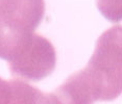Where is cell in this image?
I'll return each instance as SVG.
<instances>
[{
    "mask_svg": "<svg viewBox=\"0 0 122 104\" xmlns=\"http://www.w3.org/2000/svg\"><path fill=\"white\" fill-rule=\"evenodd\" d=\"M0 104H52L45 94L21 78L4 80L0 77Z\"/></svg>",
    "mask_w": 122,
    "mask_h": 104,
    "instance_id": "cell-4",
    "label": "cell"
},
{
    "mask_svg": "<svg viewBox=\"0 0 122 104\" xmlns=\"http://www.w3.org/2000/svg\"><path fill=\"white\" fill-rule=\"evenodd\" d=\"M44 15V0H0V58L9 61L36 32Z\"/></svg>",
    "mask_w": 122,
    "mask_h": 104,
    "instance_id": "cell-2",
    "label": "cell"
},
{
    "mask_svg": "<svg viewBox=\"0 0 122 104\" xmlns=\"http://www.w3.org/2000/svg\"><path fill=\"white\" fill-rule=\"evenodd\" d=\"M102 16L112 23H118L122 18V0H96Z\"/></svg>",
    "mask_w": 122,
    "mask_h": 104,
    "instance_id": "cell-5",
    "label": "cell"
},
{
    "mask_svg": "<svg viewBox=\"0 0 122 104\" xmlns=\"http://www.w3.org/2000/svg\"><path fill=\"white\" fill-rule=\"evenodd\" d=\"M7 62L14 77L40 81L54 71L56 52L50 41L35 32Z\"/></svg>",
    "mask_w": 122,
    "mask_h": 104,
    "instance_id": "cell-3",
    "label": "cell"
},
{
    "mask_svg": "<svg viewBox=\"0 0 122 104\" xmlns=\"http://www.w3.org/2000/svg\"><path fill=\"white\" fill-rule=\"evenodd\" d=\"M122 91V32L115 25L96 42L90 61L50 93L52 104H89L110 101Z\"/></svg>",
    "mask_w": 122,
    "mask_h": 104,
    "instance_id": "cell-1",
    "label": "cell"
}]
</instances>
